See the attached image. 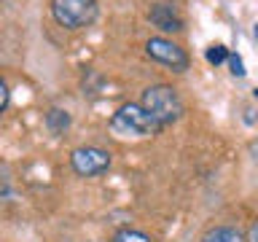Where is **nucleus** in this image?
Returning <instances> with one entry per match:
<instances>
[{
    "label": "nucleus",
    "mask_w": 258,
    "mask_h": 242,
    "mask_svg": "<svg viewBox=\"0 0 258 242\" xmlns=\"http://www.w3.org/2000/svg\"><path fill=\"white\" fill-rule=\"evenodd\" d=\"M140 108L148 113V116L156 121V124L164 129L167 124H175L177 118H183L185 105L180 100V94L175 92L169 84H153L143 92Z\"/></svg>",
    "instance_id": "obj_1"
},
{
    "label": "nucleus",
    "mask_w": 258,
    "mask_h": 242,
    "mask_svg": "<svg viewBox=\"0 0 258 242\" xmlns=\"http://www.w3.org/2000/svg\"><path fill=\"white\" fill-rule=\"evenodd\" d=\"M110 132L116 137H153L161 132V127L137 102H126L113 113Z\"/></svg>",
    "instance_id": "obj_2"
},
{
    "label": "nucleus",
    "mask_w": 258,
    "mask_h": 242,
    "mask_svg": "<svg viewBox=\"0 0 258 242\" xmlns=\"http://www.w3.org/2000/svg\"><path fill=\"white\" fill-rule=\"evenodd\" d=\"M100 14L97 0H51V16L64 30H84Z\"/></svg>",
    "instance_id": "obj_3"
},
{
    "label": "nucleus",
    "mask_w": 258,
    "mask_h": 242,
    "mask_svg": "<svg viewBox=\"0 0 258 242\" xmlns=\"http://www.w3.org/2000/svg\"><path fill=\"white\" fill-rule=\"evenodd\" d=\"M70 167L81 177H97V175L108 172L110 153L105 148H97V145H81V148L70 153Z\"/></svg>",
    "instance_id": "obj_4"
},
{
    "label": "nucleus",
    "mask_w": 258,
    "mask_h": 242,
    "mask_svg": "<svg viewBox=\"0 0 258 242\" xmlns=\"http://www.w3.org/2000/svg\"><path fill=\"white\" fill-rule=\"evenodd\" d=\"M145 54H148L153 62L167 65V68H172L177 73H183L185 68H188V54H185L177 43L167 40V38H151L148 43H145Z\"/></svg>",
    "instance_id": "obj_5"
},
{
    "label": "nucleus",
    "mask_w": 258,
    "mask_h": 242,
    "mask_svg": "<svg viewBox=\"0 0 258 242\" xmlns=\"http://www.w3.org/2000/svg\"><path fill=\"white\" fill-rule=\"evenodd\" d=\"M148 19L156 24L161 32H180L183 30V16L172 3H153L148 11Z\"/></svg>",
    "instance_id": "obj_6"
},
{
    "label": "nucleus",
    "mask_w": 258,
    "mask_h": 242,
    "mask_svg": "<svg viewBox=\"0 0 258 242\" xmlns=\"http://www.w3.org/2000/svg\"><path fill=\"white\" fill-rule=\"evenodd\" d=\"M202 242H245V237H242L234 226H213V229L202 237Z\"/></svg>",
    "instance_id": "obj_7"
},
{
    "label": "nucleus",
    "mask_w": 258,
    "mask_h": 242,
    "mask_svg": "<svg viewBox=\"0 0 258 242\" xmlns=\"http://www.w3.org/2000/svg\"><path fill=\"white\" fill-rule=\"evenodd\" d=\"M46 124H48V129H51L54 135H62L64 129L70 127V116L64 110H59V108H51L46 113Z\"/></svg>",
    "instance_id": "obj_8"
},
{
    "label": "nucleus",
    "mask_w": 258,
    "mask_h": 242,
    "mask_svg": "<svg viewBox=\"0 0 258 242\" xmlns=\"http://www.w3.org/2000/svg\"><path fill=\"white\" fill-rule=\"evenodd\" d=\"M110 242H151V237L143 231H137V229H121V231L113 234Z\"/></svg>",
    "instance_id": "obj_9"
},
{
    "label": "nucleus",
    "mask_w": 258,
    "mask_h": 242,
    "mask_svg": "<svg viewBox=\"0 0 258 242\" xmlns=\"http://www.w3.org/2000/svg\"><path fill=\"white\" fill-rule=\"evenodd\" d=\"M207 62H213V65H221V62H226L229 59V51H226V46H221V43H215V46H210L207 48Z\"/></svg>",
    "instance_id": "obj_10"
},
{
    "label": "nucleus",
    "mask_w": 258,
    "mask_h": 242,
    "mask_svg": "<svg viewBox=\"0 0 258 242\" xmlns=\"http://www.w3.org/2000/svg\"><path fill=\"white\" fill-rule=\"evenodd\" d=\"M229 65H231V76H237V78H242L245 76V62H242V56L239 54H229Z\"/></svg>",
    "instance_id": "obj_11"
},
{
    "label": "nucleus",
    "mask_w": 258,
    "mask_h": 242,
    "mask_svg": "<svg viewBox=\"0 0 258 242\" xmlns=\"http://www.w3.org/2000/svg\"><path fill=\"white\" fill-rule=\"evenodd\" d=\"M6 108H8V86H6V81L0 78V113Z\"/></svg>",
    "instance_id": "obj_12"
},
{
    "label": "nucleus",
    "mask_w": 258,
    "mask_h": 242,
    "mask_svg": "<svg viewBox=\"0 0 258 242\" xmlns=\"http://www.w3.org/2000/svg\"><path fill=\"white\" fill-rule=\"evenodd\" d=\"M245 242H258V223H253V229H250V234H247Z\"/></svg>",
    "instance_id": "obj_13"
},
{
    "label": "nucleus",
    "mask_w": 258,
    "mask_h": 242,
    "mask_svg": "<svg viewBox=\"0 0 258 242\" xmlns=\"http://www.w3.org/2000/svg\"><path fill=\"white\" fill-rule=\"evenodd\" d=\"M255 40H258V24H255Z\"/></svg>",
    "instance_id": "obj_14"
},
{
    "label": "nucleus",
    "mask_w": 258,
    "mask_h": 242,
    "mask_svg": "<svg viewBox=\"0 0 258 242\" xmlns=\"http://www.w3.org/2000/svg\"><path fill=\"white\" fill-rule=\"evenodd\" d=\"M255 100H258V89H255Z\"/></svg>",
    "instance_id": "obj_15"
}]
</instances>
